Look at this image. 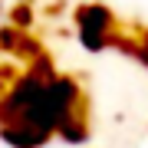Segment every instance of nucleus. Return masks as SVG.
<instances>
[{"label": "nucleus", "instance_id": "obj_1", "mask_svg": "<svg viewBox=\"0 0 148 148\" xmlns=\"http://www.w3.org/2000/svg\"><path fill=\"white\" fill-rule=\"evenodd\" d=\"M76 23H79V40L89 49H102L112 43V27H115V16L99 3H86L76 10Z\"/></svg>", "mask_w": 148, "mask_h": 148}]
</instances>
